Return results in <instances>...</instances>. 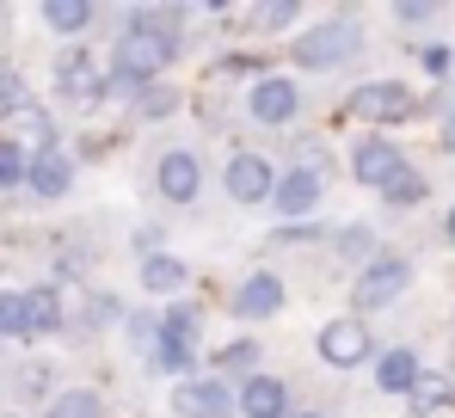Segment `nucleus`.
Wrapping results in <instances>:
<instances>
[{
    "instance_id": "obj_14",
    "label": "nucleus",
    "mask_w": 455,
    "mask_h": 418,
    "mask_svg": "<svg viewBox=\"0 0 455 418\" xmlns=\"http://www.w3.org/2000/svg\"><path fill=\"white\" fill-rule=\"evenodd\" d=\"M234 314H240V320H271V314H283V277L252 271V277L234 289Z\"/></svg>"
},
{
    "instance_id": "obj_9",
    "label": "nucleus",
    "mask_w": 455,
    "mask_h": 418,
    "mask_svg": "<svg viewBox=\"0 0 455 418\" xmlns=\"http://www.w3.org/2000/svg\"><path fill=\"white\" fill-rule=\"evenodd\" d=\"M320 197H326V173H320V160H307V166H296V173L277 179L271 209H277L283 221H307V215L320 209Z\"/></svg>"
},
{
    "instance_id": "obj_5",
    "label": "nucleus",
    "mask_w": 455,
    "mask_h": 418,
    "mask_svg": "<svg viewBox=\"0 0 455 418\" xmlns=\"http://www.w3.org/2000/svg\"><path fill=\"white\" fill-rule=\"evenodd\" d=\"M172 406H179V418H234L240 388H228L222 375H191V382L172 388Z\"/></svg>"
},
{
    "instance_id": "obj_25",
    "label": "nucleus",
    "mask_w": 455,
    "mask_h": 418,
    "mask_svg": "<svg viewBox=\"0 0 455 418\" xmlns=\"http://www.w3.org/2000/svg\"><path fill=\"white\" fill-rule=\"evenodd\" d=\"M425 191H431V185H425V173H419V166H406V173H394V185H387L381 197H387L394 209H412V204H425Z\"/></svg>"
},
{
    "instance_id": "obj_30",
    "label": "nucleus",
    "mask_w": 455,
    "mask_h": 418,
    "mask_svg": "<svg viewBox=\"0 0 455 418\" xmlns=\"http://www.w3.org/2000/svg\"><path fill=\"white\" fill-rule=\"evenodd\" d=\"M271 240H277V246H307V240H320V228H314V221H283Z\"/></svg>"
},
{
    "instance_id": "obj_8",
    "label": "nucleus",
    "mask_w": 455,
    "mask_h": 418,
    "mask_svg": "<svg viewBox=\"0 0 455 418\" xmlns=\"http://www.w3.org/2000/svg\"><path fill=\"white\" fill-rule=\"evenodd\" d=\"M246 111H252V124H290L296 111H302V86L296 80H283V74H259L252 86H246Z\"/></svg>"
},
{
    "instance_id": "obj_37",
    "label": "nucleus",
    "mask_w": 455,
    "mask_h": 418,
    "mask_svg": "<svg viewBox=\"0 0 455 418\" xmlns=\"http://www.w3.org/2000/svg\"><path fill=\"white\" fill-rule=\"evenodd\" d=\"M290 418H326V413H290Z\"/></svg>"
},
{
    "instance_id": "obj_6",
    "label": "nucleus",
    "mask_w": 455,
    "mask_h": 418,
    "mask_svg": "<svg viewBox=\"0 0 455 418\" xmlns=\"http://www.w3.org/2000/svg\"><path fill=\"white\" fill-rule=\"evenodd\" d=\"M314 345H320V363H332V369H357V363H370V357H376L370 326H363V320H351V314H345V320H326Z\"/></svg>"
},
{
    "instance_id": "obj_12",
    "label": "nucleus",
    "mask_w": 455,
    "mask_h": 418,
    "mask_svg": "<svg viewBox=\"0 0 455 418\" xmlns=\"http://www.w3.org/2000/svg\"><path fill=\"white\" fill-rule=\"evenodd\" d=\"M394 173H406V160H400V141H357L351 148V179L357 185H370V191H387L394 185Z\"/></svg>"
},
{
    "instance_id": "obj_35",
    "label": "nucleus",
    "mask_w": 455,
    "mask_h": 418,
    "mask_svg": "<svg viewBox=\"0 0 455 418\" xmlns=\"http://www.w3.org/2000/svg\"><path fill=\"white\" fill-rule=\"evenodd\" d=\"M443 148L455 154V111H443Z\"/></svg>"
},
{
    "instance_id": "obj_20",
    "label": "nucleus",
    "mask_w": 455,
    "mask_h": 418,
    "mask_svg": "<svg viewBox=\"0 0 455 418\" xmlns=\"http://www.w3.org/2000/svg\"><path fill=\"white\" fill-rule=\"evenodd\" d=\"M44 25L62 31V37H75V31L92 25V6H86V0H50V6H44Z\"/></svg>"
},
{
    "instance_id": "obj_16",
    "label": "nucleus",
    "mask_w": 455,
    "mask_h": 418,
    "mask_svg": "<svg viewBox=\"0 0 455 418\" xmlns=\"http://www.w3.org/2000/svg\"><path fill=\"white\" fill-rule=\"evenodd\" d=\"M25 185H31L37 197H68V185H75V160H68L62 148H50V154H37V160H31Z\"/></svg>"
},
{
    "instance_id": "obj_36",
    "label": "nucleus",
    "mask_w": 455,
    "mask_h": 418,
    "mask_svg": "<svg viewBox=\"0 0 455 418\" xmlns=\"http://www.w3.org/2000/svg\"><path fill=\"white\" fill-rule=\"evenodd\" d=\"M443 240L455 246V204H450V215H443Z\"/></svg>"
},
{
    "instance_id": "obj_17",
    "label": "nucleus",
    "mask_w": 455,
    "mask_h": 418,
    "mask_svg": "<svg viewBox=\"0 0 455 418\" xmlns=\"http://www.w3.org/2000/svg\"><path fill=\"white\" fill-rule=\"evenodd\" d=\"M419 375H425V369H419V357H412L406 345H394V350H381V357H376V388H381V394H406V400H412Z\"/></svg>"
},
{
    "instance_id": "obj_24",
    "label": "nucleus",
    "mask_w": 455,
    "mask_h": 418,
    "mask_svg": "<svg viewBox=\"0 0 455 418\" xmlns=\"http://www.w3.org/2000/svg\"><path fill=\"white\" fill-rule=\"evenodd\" d=\"M216 369L222 375H259V339H234L216 350Z\"/></svg>"
},
{
    "instance_id": "obj_21",
    "label": "nucleus",
    "mask_w": 455,
    "mask_h": 418,
    "mask_svg": "<svg viewBox=\"0 0 455 418\" xmlns=\"http://www.w3.org/2000/svg\"><path fill=\"white\" fill-rule=\"evenodd\" d=\"M339 259H351V265H376V228H370V221L339 228Z\"/></svg>"
},
{
    "instance_id": "obj_15",
    "label": "nucleus",
    "mask_w": 455,
    "mask_h": 418,
    "mask_svg": "<svg viewBox=\"0 0 455 418\" xmlns=\"http://www.w3.org/2000/svg\"><path fill=\"white\" fill-rule=\"evenodd\" d=\"M240 418H290V382H277V375H246V382H240Z\"/></svg>"
},
{
    "instance_id": "obj_32",
    "label": "nucleus",
    "mask_w": 455,
    "mask_h": 418,
    "mask_svg": "<svg viewBox=\"0 0 455 418\" xmlns=\"http://www.w3.org/2000/svg\"><path fill=\"white\" fill-rule=\"evenodd\" d=\"M450 62H455V50H443V44L425 50V68H431V74H450Z\"/></svg>"
},
{
    "instance_id": "obj_1",
    "label": "nucleus",
    "mask_w": 455,
    "mask_h": 418,
    "mask_svg": "<svg viewBox=\"0 0 455 418\" xmlns=\"http://www.w3.org/2000/svg\"><path fill=\"white\" fill-rule=\"evenodd\" d=\"M185 12H172V6H136L130 12V31L117 37V56H111V74H124V80H136V86H154L160 74L172 68V56H179V37H172V25H179Z\"/></svg>"
},
{
    "instance_id": "obj_3",
    "label": "nucleus",
    "mask_w": 455,
    "mask_h": 418,
    "mask_svg": "<svg viewBox=\"0 0 455 418\" xmlns=\"http://www.w3.org/2000/svg\"><path fill=\"white\" fill-rule=\"evenodd\" d=\"M419 111V99L400 86V80H363L351 99H345V117H357V124H406Z\"/></svg>"
},
{
    "instance_id": "obj_26",
    "label": "nucleus",
    "mask_w": 455,
    "mask_h": 418,
    "mask_svg": "<svg viewBox=\"0 0 455 418\" xmlns=\"http://www.w3.org/2000/svg\"><path fill=\"white\" fill-rule=\"evenodd\" d=\"M450 400H455L450 375H419V388H412V406H419V413H437V406H450Z\"/></svg>"
},
{
    "instance_id": "obj_13",
    "label": "nucleus",
    "mask_w": 455,
    "mask_h": 418,
    "mask_svg": "<svg viewBox=\"0 0 455 418\" xmlns=\"http://www.w3.org/2000/svg\"><path fill=\"white\" fill-rule=\"evenodd\" d=\"M56 92H62L68 105H99V99H105V74L92 68L86 50H68V56L56 62Z\"/></svg>"
},
{
    "instance_id": "obj_31",
    "label": "nucleus",
    "mask_w": 455,
    "mask_h": 418,
    "mask_svg": "<svg viewBox=\"0 0 455 418\" xmlns=\"http://www.w3.org/2000/svg\"><path fill=\"white\" fill-rule=\"evenodd\" d=\"M290 19H296V6H290V0H277V6H259V25H265V31H283Z\"/></svg>"
},
{
    "instance_id": "obj_4",
    "label": "nucleus",
    "mask_w": 455,
    "mask_h": 418,
    "mask_svg": "<svg viewBox=\"0 0 455 418\" xmlns=\"http://www.w3.org/2000/svg\"><path fill=\"white\" fill-rule=\"evenodd\" d=\"M406 283H412V265H406V259H376V265L357 271L351 301H357V314H376V308H394V301L406 295Z\"/></svg>"
},
{
    "instance_id": "obj_29",
    "label": "nucleus",
    "mask_w": 455,
    "mask_h": 418,
    "mask_svg": "<svg viewBox=\"0 0 455 418\" xmlns=\"http://www.w3.org/2000/svg\"><path fill=\"white\" fill-rule=\"evenodd\" d=\"M19 105H31V92H25V80L12 68H0V111H19Z\"/></svg>"
},
{
    "instance_id": "obj_10",
    "label": "nucleus",
    "mask_w": 455,
    "mask_h": 418,
    "mask_svg": "<svg viewBox=\"0 0 455 418\" xmlns=\"http://www.w3.org/2000/svg\"><path fill=\"white\" fill-rule=\"evenodd\" d=\"M154 191H160L166 204H197V191H204V160H197L191 148L160 154V166H154Z\"/></svg>"
},
{
    "instance_id": "obj_28",
    "label": "nucleus",
    "mask_w": 455,
    "mask_h": 418,
    "mask_svg": "<svg viewBox=\"0 0 455 418\" xmlns=\"http://www.w3.org/2000/svg\"><path fill=\"white\" fill-rule=\"evenodd\" d=\"M25 173H31V160H25L19 148H0V191H12V185H25Z\"/></svg>"
},
{
    "instance_id": "obj_34",
    "label": "nucleus",
    "mask_w": 455,
    "mask_h": 418,
    "mask_svg": "<svg viewBox=\"0 0 455 418\" xmlns=\"http://www.w3.org/2000/svg\"><path fill=\"white\" fill-rule=\"evenodd\" d=\"M117 314H124V308H117L111 295H99V301H92V320H117Z\"/></svg>"
},
{
    "instance_id": "obj_19",
    "label": "nucleus",
    "mask_w": 455,
    "mask_h": 418,
    "mask_svg": "<svg viewBox=\"0 0 455 418\" xmlns=\"http://www.w3.org/2000/svg\"><path fill=\"white\" fill-rule=\"evenodd\" d=\"M25 314H31V339L37 333H56L62 326V289H50V283L25 289Z\"/></svg>"
},
{
    "instance_id": "obj_27",
    "label": "nucleus",
    "mask_w": 455,
    "mask_h": 418,
    "mask_svg": "<svg viewBox=\"0 0 455 418\" xmlns=\"http://www.w3.org/2000/svg\"><path fill=\"white\" fill-rule=\"evenodd\" d=\"M136 111H142V117H172V111H179V92H172V86H160V80H154L148 92H142V99H136Z\"/></svg>"
},
{
    "instance_id": "obj_22",
    "label": "nucleus",
    "mask_w": 455,
    "mask_h": 418,
    "mask_svg": "<svg viewBox=\"0 0 455 418\" xmlns=\"http://www.w3.org/2000/svg\"><path fill=\"white\" fill-rule=\"evenodd\" d=\"M0 339H31V314H25V289H0Z\"/></svg>"
},
{
    "instance_id": "obj_33",
    "label": "nucleus",
    "mask_w": 455,
    "mask_h": 418,
    "mask_svg": "<svg viewBox=\"0 0 455 418\" xmlns=\"http://www.w3.org/2000/svg\"><path fill=\"white\" fill-rule=\"evenodd\" d=\"M431 12H437V6H419V0H412V6H394V19H400V25H425Z\"/></svg>"
},
{
    "instance_id": "obj_18",
    "label": "nucleus",
    "mask_w": 455,
    "mask_h": 418,
    "mask_svg": "<svg viewBox=\"0 0 455 418\" xmlns=\"http://www.w3.org/2000/svg\"><path fill=\"white\" fill-rule=\"evenodd\" d=\"M185 283H191V271H185L172 253H154V259H142V289H148V295H179Z\"/></svg>"
},
{
    "instance_id": "obj_23",
    "label": "nucleus",
    "mask_w": 455,
    "mask_h": 418,
    "mask_svg": "<svg viewBox=\"0 0 455 418\" xmlns=\"http://www.w3.org/2000/svg\"><path fill=\"white\" fill-rule=\"evenodd\" d=\"M44 418H105V406H99L92 388H68V394L50 400V413H44Z\"/></svg>"
},
{
    "instance_id": "obj_2",
    "label": "nucleus",
    "mask_w": 455,
    "mask_h": 418,
    "mask_svg": "<svg viewBox=\"0 0 455 418\" xmlns=\"http://www.w3.org/2000/svg\"><path fill=\"white\" fill-rule=\"evenodd\" d=\"M357 25L351 19H332V25H314V31H302L296 44H290V56H296V68L307 74H326V68H339V62H351L357 56Z\"/></svg>"
},
{
    "instance_id": "obj_11",
    "label": "nucleus",
    "mask_w": 455,
    "mask_h": 418,
    "mask_svg": "<svg viewBox=\"0 0 455 418\" xmlns=\"http://www.w3.org/2000/svg\"><path fill=\"white\" fill-rule=\"evenodd\" d=\"M222 185H228L234 204H271V197H277V173H271L265 154H234L228 173H222Z\"/></svg>"
},
{
    "instance_id": "obj_7",
    "label": "nucleus",
    "mask_w": 455,
    "mask_h": 418,
    "mask_svg": "<svg viewBox=\"0 0 455 418\" xmlns=\"http://www.w3.org/2000/svg\"><path fill=\"white\" fill-rule=\"evenodd\" d=\"M0 148H19L25 160L50 154L56 148V124L44 105H19V111H0Z\"/></svg>"
}]
</instances>
